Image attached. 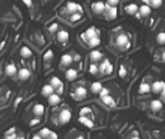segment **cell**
Wrapping results in <instances>:
<instances>
[{
  "mask_svg": "<svg viewBox=\"0 0 165 139\" xmlns=\"http://www.w3.org/2000/svg\"><path fill=\"white\" fill-rule=\"evenodd\" d=\"M58 121H60L61 124L68 123L71 121V112H70V110H67V109H64L58 116Z\"/></svg>",
  "mask_w": 165,
  "mask_h": 139,
  "instance_id": "cell-1",
  "label": "cell"
},
{
  "mask_svg": "<svg viewBox=\"0 0 165 139\" xmlns=\"http://www.w3.org/2000/svg\"><path fill=\"white\" fill-rule=\"evenodd\" d=\"M165 88V83L163 81H155L152 86V91L154 93H161Z\"/></svg>",
  "mask_w": 165,
  "mask_h": 139,
  "instance_id": "cell-2",
  "label": "cell"
},
{
  "mask_svg": "<svg viewBox=\"0 0 165 139\" xmlns=\"http://www.w3.org/2000/svg\"><path fill=\"white\" fill-rule=\"evenodd\" d=\"M92 9L96 14H101L106 10V4L103 1H96L93 5H92Z\"/></svg>",
  "mask_w": 165,
  "mask_h": 139,
  "instance_id": "cell-3",
  "label": "cell"
},
{
  "mask_svg": "<svg viewBox=\"0 0 165 139\" xmlns=\"http://www.w3.org/2000/svg\"><path fill=\"white\" fill-rule=\"evenodd\" d=\"M68 39H70V34H68L67 31L62 30V31L57 32V40L60 41V42L65 44V42H67V41H68Z\"/></svg>",
  "mask_w": 165,
  "mask_h": 139,
  "instance_id": "cell-4",
  "label": "cell"
},
{
  "mask_svg": "<svg viewBox=\"0 0 165 139\" xmlns=\"http://www.w3.org/2000/svg\"><path fill=\"white\" fill-rule=\"evenodd\" d=\"M139 14L143 18H148L150 14H152V8L149 5H142L139 8Z\"/></svg>",
  "mask_w": 165,
  "mask_h": 139,
  "instance_id": "cell-5",
  "label": "cell"
},
{
  "mask_svg": "<svg viewBox=\"0 0 165 139\" xmlns=\"http://www.w3.org/2000/svg\"><path fill=\"white\" fill-rule=\"evenodd\" d=\"M60 96L56 94V93H52L51 96L47 97V102H49L50 106H57V104L60 103Z\"/></svg>",
  "mask_w": 165,
  "mask_h": 139,
  "instance_id": "cell-6",
  "label": "cell"
},
{
  "mask_svg": "<svg viewBox=\"0 0 165 139\" xmlns=\"http://www.w3.org/2000/svg\"><path fill=\"white\" fill-rule=\"evenodd\" d=\"M16 72H19V71L16 70V66L14 65V64H9L8 66L5 67V73L8 75V76H10V77H12V76H15V75H16Z\"/></svg>",
  "mask_w": 165,
  "mask_h": 139,
  "instance_id": "cell-7",
  "label": "cell"
},
{
  "mask_svg": "<svg viewBox=\"0 0 165 139\" xmlns=\"http://www.w3.org/2000/svg\"><path fill=\"white\" fill-rule=\"evenodd\" d=\"M18 75H19V78L21 80V81H26V80H29L30 78V71L27 68H21L20 71L18 72Z\"/></svg>",
  "mask_w": 165,
  "mask_h": 139,
  "instance_id": "cell-8",
  "label": "cell"
},
{
  "mask_svg": "<svg viewBox=\"0 0 165 139\" xmlns=\"http://www.w3.org/2000/svg\"><path fill=\"white\" fill-rule=\"evenodd\" d=\"M32 112H34L35 116L41 117V116H44V113H45V107L42 106V104H35L34 108H32Z\"/></svg>",
  "mask_w": 165,
  "mask_h": 139,
  "instance_id": "cell-9",
  "label": "cell"
},
{
  "mask_svg": "<svg viewBox=\"0 0 165 139\" xmlns=\"http://www.w3.org/2000/svg\"><path fill=\"white\" fill-rule=\"evenodd\" d=\"M78 10H80V6L76 3L70 1V3L67 4V6H66V11L70 12V14H74V12H77Z\"/></svg>",
  "mask_w": 165,
  "mask_h": 139,
  "instance_id": "cell-10",
  "label": "cell"
},
{
  "mask_svg": "<svg viewBox=\"0 0 165 139\" xmlns=\"http://www.w3.org/2000/svg\"><path fill=\"white\" fill-rule=\"evenodd\" d=\"M53 91H55V88H53L51 85H45V86L42 87L41 94H42L44 97H49V96H51V94L53 93Z\"/></svg>",
  "mask_w": 165,
  "mask_h": 139,
  "instance_id": "cell-11",
  "label": "cell"
},
{
  "mask_svg": "<svg viewBox=\"0 0 165 139\" xmlns=\"http://www.w3.org/2000/svg\"><path fill=\"white\" fill-rule=\"evenodd\" d=\"M126 11L129 14V15H134V14H137L139 11V8L137 4H129L126 6Z\"/></svg>",
  "mask_w": 165,
  "mask_h": 139,
  "instance_id": "cell-12",
  "label": "cell"
},
{
  "mask_svg": "<svg viewBox=\"0 0 165 139\" xmlns=\"http://www.w3.org/2000/svg\"><path fill=\"white\" fill-rule=\"evenodd\" d=\"M117 45L118 46H124V45H128V36L124 34H120L118 37H117Z\"/></svg>",
  "mask_w": 165,
  "mask_h": 139,
  "instance_id": "cell-13",
  "label": "cell"
},
{
  "mask_svg": "<svg viewBox=\"0 0 165 139\" xmlns=\"http://www.w3.org/2000/svg\"><path fill=\"white\" fill-rule=\"evenodd\" d=\"M72 61H73V59H72L71 55L66 53V55H64V56L61 57V65H62V66H70L72 64Z\"/></svg>",
  "mask_w": 165,
  "mask_h": 139,
  "instance_id": "cell-14",
  "label": "cell"
},
{
  "mask_svg": "<svg viewBox=\"0 0 165 139\" xmlns=\"http://www.w3.org/2000/svg\"><path fill=\"white\" fill-rule=\"evenodd\" d=\"M66 78L68 81H74L77 78V71H76V70H73V68L67 70V71H66Z\"/></svg>",
  "mask_w": 165,
  "mask_h": 139,
  "instance_id": "cell-15",
  "label": "cell"
},
{
  "mask_svg": "<svg viewBox=\"0 0 165 139\" xmlns=\"http://www.w3.org/2000/svg\"><path fill=\"white\" fill-rule=\"evenodd\" d=\"M102 89H103V87L101 85V82H93L91 85V91L93 93H101Z\"/></svg>",
  "mask_w": 165,
  "mask_h": 139,
  "instance_id": "cell-16",
  "label": "cell"
},
{
  "mask_svg": "<svg viewBox=\"0 0 165 139\" xmlns=\"http://www.w3.org/2000/svg\"><path fill=\"white\" fill-rule=\"evenodd\" d=\"M20 55H21V57L27 59V57H31L32 56V52H31V50L27 46H24L21 48V51H20Z\"/></svg>",
  "mask_w": 165,
  "mask_h": 139,
  "instance_id": "cell-17",
  "label": "cell"
},
{
  "mask_svg": "<svg viewBox=\"0 0 165 139\" xmlns=\"http://www.w3.org/2000/svg\"><path fill=\"white\" fill-rule=\"evenodd\" d=\"M85 36L87 37V40L92 39V37H96V36H97V31H96L94 27H89V29H87V31L85 32Z\"/></svg>",
  "mask_w": 165,
  "mask_h": 139,
  "instance_id": "cell-18",
  "label": "cell"
},
{
  "mask_svg": "<svg viewBox=\"0 0 165 139\" xmlns=\"http://www.w3.org/2000/svg\"><path fill=\"white\" fill-rule=\"evenodd\" d=\"M74 94H76L78 98H85V97L87 96V89L85 87H78L76 89V92H74Z\"/></svg>",
  "mask_w": 165,
  "mask_h": 139,
  "instance_id": "cell-19",
  "label": "cell"
},
{
  "mask_svg": "<svg viewBox=\"0 0 165 139\" xmlns=\"http://www.w3.org/2000/svg\"><path fill=\"white\" fill-rule=\"evenodd\" d=\"M152 91V86L150 85H148V83H142L140 85V87H139V92L140 93H148V92H150Z\"/></svg>",
  "mask_w": 165,
  "mask_h": 139,
  "instance_id": "cell-20",
  "label": "cell"
},
{
  "mask_svg": "<svg viewBox=\"0 0 165 139\" xmlns=\"http://www.w3.org/2000/svg\"><path fill=\"white\" fill-rule=\"evenodd\" d=\"M89 57H91V60L93 61V62H96V61H99L101 59H102V53L99 52V51H92L91 52V55H89Z\"/></svg>",
  "mask_w": 165,
  "mask_h": 139,
  "instance_id": "cell-21",
  "label": "cell"
},
{
  "mask_svg": "<svg viewBox=\"0 0 165 139\" xmlns=\"http://www.w3.org/2000/svg\"><path fill=\"white\" fill-rule=\"evenodd\" d=\"M107 14H108L109 19H115L117 18V6H109Z\"/></svg>",
  "mask_w": 165,
  "mask_h": 139,
  "instance_id": "cell-22",
  "label": "cell"
},
{
  "mask_svg": "<svg viewBox=\"0 0 165 139\" xmlns=\"http://www.w3.org/2000/svg\"><path fill=\"white\" fill-rule=\"evenodd\" d=\"M150 107H152V109L153 110H160L161 109V107H163V103L160 102V101H158V99H155V101H153L152 102V104H150Z\"/></svg>",
  "mask_w": 165,
  "mask_h": 139,
  "instance_id": "cell-23",
  "label": "cell"
},
{
  "mask_svg": "<svg viewBox=\"0 0 165 139\" xmlns=\"http://www.w3.org/2000/svg\"><path fill=\"white\" fill-rule=\"evenodd\" d=\"M50 85H51L55 89H56V88H60L62 83H61V81H60L58 77H52V78H51V82H50Z\"/></svg>",
  "mask_w": 165,
  "mask_h": 139,
  "instance_id": "cell-24",
  "label": "cell"
},
{
  "mask_svg": "<svg viewBox=\"0 0 165 139\" xmlns=\"http://www.w3.org/2000/svg\"><path fill=\"white\" fill-rule=\"evenodd\" d=\"M39 134H40L41 137H42L44 139H47V138H49V137L51 135V130H50L49 128H42V129H41V130L39 132Z\"/></svg>",
  "mask_w": 165,
  "mask_h": 139,
  "instance_id": "cell-25",
  "label": "cell"
},
{
  "mask_svg": "<svg viewBox=\"0 0 165 139\" xmlns=\"http://www.w3.org/2000/svg\"><path fill=\"white\" fill-rule=\"evenodd\" d=\"M102 101H103V103L107 104V106H109V107L114 106V101H113V98H112L111 96H106V97H103Z\"/></svg>",
  "mask_w": 165,
  "mask_h": 139,
  "instance_id": "cell-26",
  "label": "cell"
},
{
  "mask_svg": "<svg viewBox=\"0 0 165 139\" xmlns=\"http://www.w3.org/2000/svg\"><path fill=\"white\" fill-rule=\"evenodd\" d=\"M156 42L159 45H164L165 44V32H159L156 36Z\"/></svg>",
  "mask_w": 165,
  "mask_h": 139,
  "instance_id": "cell-27",
  "label": "cell"
},
{
  "mask_svg": "<svg viewBox=\"0 0 165 139\" xmlns=\"http://www.w3.org/2000/svg\"><path fill=\"white\" fill-rule=\"evenodd\" d=\"M101 44V41H99V39L96 36V37H92V39H89L88 40V45L89 46H92V47H94V46H98Z\"/></svg>",
  "mask_w": 165,
  "mask_h": 139,
  "instance_id": "cell-28",
  "label": "cell"
},
{
  "mask_svg": "<svg viewBox=\"0 0 165 139\" xmlns=\"http://www.w3.org/2000/svg\"><path fill=\"white\" fill-rule=\"evenodd\" d=\"M150 5H152L154 9H158L163 5V0H150Z\"/></svg>",
  "mask_w": 165,
  "mask_h": 139,
  "instance_id": "cell-29",
  "label": "cell"
},
{
  "mask_svg": "<svg viewBox=\"0 0 165 139\" xmlns=\"http://www.w3.org/2000/svg\"><path fill=\"white\" fill-rule=\"evenodd\" d=\"M98 71H99V68L96 66L94 64H92L91 66H89V73H91V75H97Z\"/></svg>",
  "mask_w": 165,
  "mask_h": 139,
  "instance_id": "cell-30",
  "label": "cell"
},
{
  "mask_svg": "<svg viewBox=\"0 0 165 139\" xmlns=\"http://www.w3.org/2000/svg\"><path fill=\"white\" fill-rule=\"evenodd\" d=\"M5 139H16V135H15V132H14V129H10L8 133H6Z\"/></svg>",
  "mask_w": 165,
  "mask_h": 139,
  "instance_id": "cell-31",
  "label": "cell"
},
{
  "mask_svg": "<svg viewBox=\"0 0 165 139\" xmlns=\"http://www.w3.org/2000/svg\"><path fill=\"white\" fill-rule=\"evenodd\" d=\"M52 57H53V52H52V51H47V52L44 55V60H45V61H50Z\"/></svg>",
  "mask_w": 165,
  "mask_h": 139,
  "instance_id": "cell-32",
  "label": "cell"
},
{
  "mask_svg": "<svg viewBox=\"0 0 165 139\" xmlns=\"http://www.w3.org/2000/svg\"><path fill=\"white\" fill-rule=\"evenodd\" d=\"M109 65V62L108 61H104L103 64L99 66V71L102 72V73H106V68H107V66Z\"/></svg>",
  "mask_w": 165,
  "mask_h": 139,
  "instance_id": "cell-33",
  "label": "cell"
},
{
  "mask_svg": "<svg viewBox=\"0 0 165 139\" xmlns=\"http://www.w3.org/2000/svg\"><path fill=\"white\" fill-rule=\"evenodd\" d=\"M118 4H119V0H107L108 6H117Z\"/></svg>",
  "mask_w": 165,
  "mask_h": 139,
  "instance_id": "cell-34",
  "label": "cell"
},
{
  "mask_svg": "<svg viewBox=\"0 0 165 139\" xmlns=\"http://www.w3.org/2000/svg\"><path fill=\"white\" fill-rule=\"evenodd\" d=\"M80 19H81L80 14L74 12V14H72V16H71V21H77V20H80Z\"/></svg>",
  "mask_w": 165,
  "mask_h": 139,
  "instance_id": "cell-35",
  "label": "cell"
},
{
  "mask_svg": "<svg viewBox=\"0 0 165 139\" xmlns=\"http://www.w3.org/2000/svg\"><path fill=\"white\" fill-rule=\"evenodd\" d=\"M108 93H109V91H108V88H103L102 91H101V93H99V96H101V98H103V97H106V96H108Z\"/></svg>",
  "mask_w": 165,
  "mask_h": 139,
  "instance_id": "cell-36",
  "label": "cell"
},
{
  "mask_svg": "<svg viewBox=\"0 0 165 139\" xmlns=\"http://www.w3.org/2000/svg\"><path fill=\"white\" fill-rule=\"evenodd\" d=\"M57 29H58V25L56 24V23H53L51 26H50V31L51 32H55V31H57Z\"/></svg>",
  "mask_w": 165,
  "mask_h": 139,
  "instance_id": "cell-37",
  "label": "cell"
},
{
  "mask_svg": "<svg viewBox=\"0 0 165 139\" xmlns=\"http://www.w3.org/2000/svg\"><path fill=\"white\" fill-rule=\"evenodd\" d=\"M119 76H120V77H126V76H127V71H126V68H124V67H120Z\"/></svg>",
  "mask_w": 165,
  "mask_h": 139,
  "instance_id": "cell-38",
  "label": "cell"
},
{
  "mask_svg": "<svg viewBox=\"0 0 165 139\" xmlns=\"http://www.w3.org/2000/svg\"><path fill=\"white\" fill-rule=\"evenodd\" d=\"M111 72H112V66H111V65H108V66H107V68H106V73H107V75H109Z\"/></svg>",
  "mask_w": 165,
  "mask_h": 139,
  "instance_id": "cell-39",
  "label": "cell"
},
{
  "mask_svg": "<svg viewBox=\"0 0 165 139\" xmlns=\"http://www.w3.org/2000/svg\"><path fill=\"white\" fill-rule=\"evenodd\" d=\"M47 139H57V134L56 133H53V132H51V135L47 138Z\"/></svg>",
  "mask_w": 165,
  "mask_h": 139,
  "instance_id": "cell-40",
  "label": "cell"
},
{
  "mask_svg": "<svg viewBox=\"0 0 165 139\" xmlns=\"http://www.w3.org/2000/svg\"><path fill=\"white\" fill-rule=\"evenodd\" d=\"M39 122H40L39 119H32V121H31V126H35V124H37Z\"/></svg>",
  "mask_w": 165,
  "mask_h": 139,
  "instance_id": "cell-41",
  "label": "cell"
},
{
  "mask_svg": "<svg viewBox=\"0 0 165 139\" xmlns=\"http://www.w3.org/2000/svg\"><path fill=\"white\" fill-rule=\"evenodd\" d=\"M31 139H44V138H42V137H41L40 134H37V135H34V137H32Z\"/></svg>",
  "mask_w": 165,
  "mask_h": 139,
  "instance_id": "cell-42",
  "label": "cell"
},
{
  "mask_svg": "<svg viewBox=\"0 0 165 139\" xmlns=\"http://www.w3.org/2000/svg\"><path fill=\"white\" fill-rule=\"evenodd\" d=\"M24 3H25L27 6H31V0H24Z\"/></svg>",
  "mask_w": 165,
  "mask_h": 139,
  "instance_id": "cell-43",
  "label": "cell"
},
{
  "mask_svg": "<svg viewBox=\"0 0 165 139\" xmlns=\"http://www.w3.org/2000/svg\"><path fill=\"white\" fill-rule=\"evenodd\" d=\"M161 97H163V98H165V88H164V91L161 92Z\"/></svg>",
  "mask_w": 165,
  "mask_h": 139,
  "instance_id": "cell-44",
  "label": "cell"
},
{
  "mask_svg": "<svg viewBox=\"0 0 165 139\" xmlns=\"http://www.w3.org/2000/svg\"><path fill=\"white\" fill-rule=\"evenodd\" d=\"M142 1H144V3H150V0H142Z\"/></svg>",
  "mask_w": 165,
  "mask_h": 139,
  "instance_id": "cell-45",
  "label": "cell"
},
{
  "mask_svg": "<svg viewBox=\"0 0 165 139\" xmlns=\"http://www.w3.org/2000/svg\"><path fill=\"white\" fill-rule=\"evenodd\" d=\"M163 60L165 61V52H163Z\"/></svg>",
  "mask_w": 165,
  "mask_h": 139,
  "instance_id": "cell-46",
  "label": "cell"
},
{
  "mask_svg": "<svg viewBox=\"0 0 165 139\" xmlns=\"http://www.w3.org/2000/svg\"><path fill=\"white\" fill-rule=\"evenodd\" d=\"M132 139H139V138H138V137H134V138H132Z\"/></svg>",
  "mask_w": 165,
  "mask_h": 139,
  "instance_id": "cell-47",
  "label": "cell"
}]
</instances>
